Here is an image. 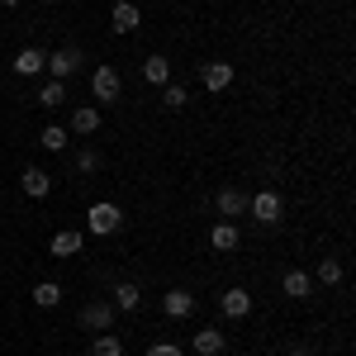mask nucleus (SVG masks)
Listing matches in <instances>:
<instances>
[{
	"instance_id": "nucleus-28",
	"label": "nucleus",
	"mask_w": 356,
	"mask_h": 356,
	"mask_svg": "<svg viewBox=\"0 0 356 356\" xmlns=\"http://www.w3.org/2000/svg\"><path fill=\"white\" fill-rule=\"evenodd\" d=\"M0 5H19V0H0Z\"/></svg>"
},
{
	"instance_id": "nucleus-10",
	"label": "nucleus",
	"mask_w": 356,
	"mask_h": 356,
	"mask_svg": "<svg viewBox=\"0 0 356 356\" xmlns=\"http://www.w3.org/2000/svg\"><path fill=\"white\" fill-rule=\"evenodd\" d=\"M110 24H114V33H134V29L143 24V15H138L134 0H119V5H114V15H110Z\"/></svg>"
},
{
	"instance_id": "nucleus-24",
	"label": "nucleus",
	"mask_w": 356,
	"mask_h": 356,
	"mask_svg": "<svg viewBox=\"0 0 356 356\" xmlns=\"http://www.w3.org/2000/svg\"><path fill=\"white\" fill-rule=\"evenodd\" d=\"M186 100H191V95H186L181 86H166V95H162V105H166V110H186Z\"/></svg>"
},
{
	"instance_id": "nucleus-26",
	"label": "nucleus",
	"mask_w": 356,
	"mask_h": 356,
	"mask_svg": "<svg viewBox=\"0 0 356 356\" xmlns=\"http://www.w3.org/2000/svg\"><path fill=\"white\" fill-rule=\"evenodd\" d=\"M76 166H81V171H100V152H95V147H81V152H76Z\"/></svg>"
},
{
	"instance_id": "nucleus-9",
	"label": "nucleus",
	"mask_w": 356,
	"mask_h": 356,
	"mask_svg": "<svg viewBox=\"0 0 356 356\" xmlns=\"http://www.w3.org/2000/svg\"><path fill=\"white\" fill-rule=\"evenodd\" d=\"M209 243H214V252H233V247L243 243V233H238L233 219H219L214 228H209Z\"/></svg>"
},
{
	"instance_id": "nucleus-16",
	"label": "nucleus",
	"mask_w": 356,
	"mask_h": 356,
	"mask_svg": "<svg viewBox=\"0 0 356 356\" xmlns=\"http://www.w3.org/2000/svg\"><path fill=\"white\" fill-rule=\"evenodd\" d=\"M53 257H76V252H81V233H76V228H62V233H53Z\"/></svg>"
},
{
	"instance_id": "nucleus-21",
	"label": "nucleus",
	"mask_w": 356,
	"mask_h": 356,
	"mask_svg": "<svg viewBox=\"0 0 356 356\" xmlns=\"http://www.w3.org/2000/svg\"><path fill=\"white\" fill-rule=\"evenodd\" d=\"M90 356H124V342H119L114 332H100V337L90 342Z\"/></svg>"
},
{
	"instance_id": "nucleus-2",
	"label": "nucleus",
	"mask_w": 356,
	"mask_h": 356,
	"mask_svg": "<svg viewBox=\"0 0 356 356\" xmlns=\"http://www.w3.org/2000/svg\"><path fill=\"white\" fill-rule=\"evenodd\" d=\"M247 214L271 228V223H280V214H285V200L275 191H257V195H247Z\"/></svg>"
},
{
	"instance_id": "nucleus-7",
	"label": "nucleus",
	"mask_w": 356,
	"mask_h": 356,
	"mask_svg": "<svg viewBox=\"0 0 356 356\" xmlns=\"http://www.w3.org/2000/svg\"><path fill=\"white\" fill-rule=\"evenodd\" d=\"M214 209H219L223 219H243L247 214V195L238 191V186H223V191L214 195Z\"/></svg>"
},
{
	"instance_id": "nucleus-15",
	"label": "nucleus",
	"mask_w": 356,
	"mask_h": 356,
	"mask_svg": "<svg viewBox=\"0 0 356 356\" xmlns=\"http://www.w3.org/2000/svg\"><path fill=\"white\" fill-rule=\"evenodd\" d=\"M143 76H147L152 86H171V62H166L162 53H152L147 62H143Z\"/></svg>"
},
{
	"instance_id": "nucleus-4",
	"label": "nucleus",
	"mask_w": 356,
	"mask_h": 356,
	"mask_svg": "<svg viewBox=\"0 0 356 356\" xmlns=\"http://www.w3.org/2000/svg\"><path fill=\"white\" fill-rule=\"evenodd\" d=\"M76 67H81V48H76V43L57 48V53L48 57V62H43V72H53V81H67V76H72Z\"/></svg>"
},
{
	"instance_id": "nucleus-14",
	"label": "nucleus",
	"mask_w": 356,
	"mask_h": 356,
	"mask_svg": "<svg viewBox=\"0 0 356 356\" xmlns=\"http://www.w3.org/2000/svg\"><path fill=\"white\" fill-rule=\"evenodd\" d=\"M43 62H48V57L38 53V48H19V57H15V72H19V76H38V72H43Z\"/></svg>"
},
{
	"instance_id": "nucleus-6",
	"label": "nucleus",
	"mask_w": 356,
	"mask_h": 356,
	"mask_svg": "<svg viewBox=\"0 0 356 356\" xmlns=\"http://www.w3.org/2000/svg\"><path fill=\"white\" fill-rule=\"evenodd\" d=\"M200 86H204L209 95H214V90H228V86H233V67H228V62H204V67H200Z\"/></svg>"
},
{
	"instance_id": "nucleus-8",
	"label": "nucleus",
	"mask_w": 356,
	"mask_h": 356,
	"mask_svg": "<svg viewBox=\"0 0 356 356\" xmlns=\"http://www.w3.org/2000/svg\"><path fill=\"white\" fill-rule=\"evenodd\" d=\"M19 186H24L29 200H43V195L53 191V176L43 171V166H24V176H19Z\"/></svg>"
},
{
	"instance_id": "nucleus-17",
	"label": "nucleus",
	"mask_w": 356,
	"mask_h": 356,
	"mask_svg": "<svg viewBox=\"0 0 356 356\" xmlns=\"http://www.w3.org/2000/svg\"><path fill=\"white\" fill-rule=\"evenodd\" d=\"M114 309H119V314H138V309H143V290L124 280V285L114 290Z\"/></svg>"
},
{
	"instance_id": "nucleus-1",
	"label": "nucleus",
	"mask_w": 356,
	"mask_h": 356,
	"mask_svg": "<svg viewBox=\"0 0 356 356\" xmlns=\"http://www.w3.org/2000/svg\"><path fill=\"white\" fill-rule=\"evenodd\" d=\"M119 223H124V214H119V204H110V200H100V204H90V209H86V228H90L95 238L119 233Z\"/></svg>"
},
{
	"instance_id": "nucleus-20",
	"label": "nucleus",
	"mask_w": 356,
	"mask_h": 356,
	"mask_svg": "<svg viewBox=\"0 0 356 356\" xmlns=\"http://www.w3.org/2000/svg\"><path fill=\"white\" fill-rule=\"evenodd\" d=\"M33 304H38V309H57V304H62V285H53V280L33 285Z\"/></svg>"
},
{
	"instance_id": "nucleus-29",
	"label": "nucleus",
	"mask_w": 356,
	"mask_h": 356,
	"mask_svg": "<svg viewBox=\"0 0 356 356\" xmlns=\"http://www.w3.org/2000/svg\"><path fill=\"white\" fill-rule=\"evenodd\" d=\"M290 356H309V352H290Z\"/></svg>"
},
{
	"instance_id": "nucleus-27",
	"label": "nucleus",
	"mask_w": 356,
	"mask_h": 356,
	"mask_svg": "<svg viewBox=\"0 0 356 356\" xmlns=\"http://www.w3.org/2000/svg\"><path fill=\"white\" fill-rule=\"evenodd\" d=\"M147 356H186V352H181L176 342H152V347H147Z\"/></svg>"
},
{
	"instance_id": "nucleus-23",
	"label": "nucleus",
	"mask_w": 356,
	"mask_h": 356,
	"mask_svg": "<svg viewBox=\"0 0 356 356\" xmlns=\"http://www.w3.org/2000/svg\"><path fill=\"white\" fill-rule=\"evenodd\" d=\"M318 280H323V285H342V261H337V257H323V261H318Z\"/></svg>"
},
{
	"instance_id": "nucleus-5",
	"label": "nucleus",
	"mask_w": 356,
	"mask_h": 356,
	"mask_svg": "<svg viewBox=\"0 0 356 356\" xmlns=\"http://www.w3.org/2000/svg\"><path fill=\"white\" fill-rule=\"evenodd\" d=\"M114 314H119L114 304L95 300V304H86V309H81V323H86L90 332H110V328H114Z\"/></svg>"
},
{
	"instance_id": "nucleus-18",
	"label": "nucleus",
	"mask_w": 356,
	"mask_h": 356,
	"mask_svg": "<svg viewBox=\"0 0 356 356\" xmlns=\"http://www.w3.org/2000/svg\"><path fill=\"white\" fill-rule=\"evenodd\" d=\"M72 129H76L81 138H90L95 129H100V110H95V105H81V110L72 114Z\"/></svg>"
},
{
	"instance_id": "nucleus-22",
	"label": "nucleus",
	"mask_w": 356,
	"mask_h": 356,
	"mask_svg": "<svg viewBox=\"0 0 356 356\" xmlns=\"http://www.w3.org/2000/svg\"><path fill=\"white\" fill-rule=\"evenodd\" d=\"M38 105H43V110L67 105V90H62V81H48V86H43V90H38Z\"/></svg>"
},
{
	"instance_id": "nucleus-11",
	"label": "nucleus",
	"mask_w": 356,
	"mask_h": 356,
	"mask_svg": "<svg viewBox=\"0 0 356 356\" xmlns=\"http://www.w3.org/2000/svg\"><path fill=\"white\" fill-rule=\"evenodd\" d=\"M162 309H166V318H191L195 314V295L191 290H171L162 300Z\"/></svg>"
},
{
	"instance_id": "nucleus-13",
	"label": "nucleus",
	"mask_w": 356,
	"mask_h": 356,
	"mask_svg": "<svg viewBox=\"0 0 356 356\" xmlns=\"http://www.w3.org/2000/svg\"><path fill=\"white\" fill-rule=\"evenodd\" d=\"M280 285H285V295H290V300H309V290H314V280H309V275H304L300 266H290Z\"/></svg>"
},
{
	"instance_id": "nucleus-30",
	"label": "nucleus",
	"mask_w": 356,
	"mask_h": 356,
	"mask_svg": "<svg viewBox=\"0 0 356 356\" xmlns=\"http://www.w3.org/2000/svg\"><path fill=\"white\" fill-rule=\"evenodd\" d=\"M43 5H57V0H43Z\"/></svg>"
},
{
	"instance_id": "nucleus-19",
	"label": "nucleus",
	"mask_w": 356,
	"mask_h": 356,
	"mask_svg": "<svg viewBox=\"0 0 356 356\" xmlns=\"http://www.w3.org/2000/svg\"><path fill=\"white\" fill-rule=\"evenodd\" d=\"M195 352H200V356H219V352H223V332H219V328L195 332Z\"/></svg>"
},
{
	"instance_id": "nucleus-3",
	"label": "nucleus",
	"mask_w": 356,
	"mask_h": 356,
	"mask_svg": "<svg viewBox=\"0 0 356 356\" xmlns=\"http://www.w3.org/2000/svg\"><path fill=\"white\" fill-rule=\"evenodd\" d=\"M119 90H124V81H119V72H114V67H95V72H90V95H95L100 105H114V100H119Z\"/></svg>"
},
{
	"instance_id": "nucleus-25",
	"label": "nucleus",
	"mask_w": 356,
	"mask_h": 356,
	"mask_svg": "<svg viewBox=\"0 0 356 356\" xmlns=\"http://www.w3.org/2000/svg\"><path fill=\"white\" fill-rule=\"evenodd\" d=\"M43 147H48V152H62V147H67V134H62V129H43Z\"/></svg>"
},
{
	"instance_id": "nucleus-12",
	"label": "nucleus",
	"mask_w": 356,
	"mask_h": 356,
	"mask_svg": "<svg viewBox=\"0 0 356 356\" xmlns=\"http://www.w3.org/2000/svg\"><path fill=\"white\" fill-rule=\"evenodd\" d=\"M223 314H228V318H247V314H252V295L238 290V285L223 290Z\"/></svg>"
}]
</instances>
